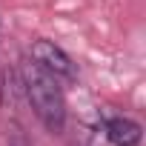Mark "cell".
I'll use <instances>...</instances> for the list:
<instances>
[{
	"label": "cell",
	"instance_id": "3957f363",
	"mask_svg": "<svg viewBox=\"0 0 146 146\" xmlns=\"http://www.w3.org/2000/svg\"><path fill=\"white\" fill-rule=\"evenodd\" d=\"M103 132L115 146H137L140 137H143V126L137 120H132V117H123V115L109 117L103 123Z\"/></svg>",
	"mask_w": 146,
	"mask_h": 146
},
{
	"label": "cell",
	"instance_id": "7a4b0ae2",
	"mask_svg": "<svg viewBox=\"0 0 146 146\" xmlns=\"http://www.w3.org/2000/svg\"><path fill=\"white\" fill-rule=\"evenodd\" d=\"M29 54H32V60L40 66V69H46L49 75H54L57 80L63 78V80H75V60H72L60 46H54L52 40H35L32 43V49H29Z\"/></svg>",
	"mask_w": 146,
	"mask_h": 146
},
{
	"label": "cell",
	"instance_id": "6da1fadb",
	"mask_svg": "<svg viewBox=\"0 0 146 146\" xmlns=\"http://www.w3.org/2000/svg\"><path fill=\"white\" fill-rule=\"evenodd\" d=\"M20 83H23L26 100L32 103V109L40 117V123L52 135H60L63 126H66V98H63L60 80L54 75H49L46 69H40L29 57L20 66Z\"/></svg>",
	"mask_w": 146,
	"mask_h": 146
}]
</instances>
